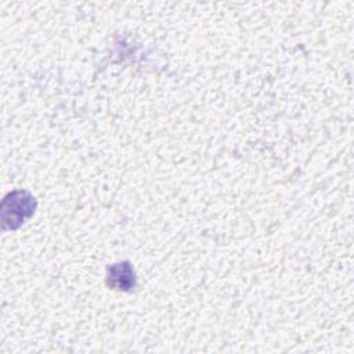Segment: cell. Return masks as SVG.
Returning <instances> with one entry per match:
<instances>
[{
	"label": "cell",
	"mask_w": 354,
	"mask_h": 354,
	"mask_svg": "<svg viewBox=\"0 0 354 354\" xmlns=\"http://www.w3.org/2000/svg\"><path fill=\"white\" fill-rule=\"evenodd\" d=\"M109 283L120 290H127L136 285L134 271L127 263L115 264L109 268Z\"/></svg>",
	"instance_id": "obj_2"
},
{
	"label": "cell",
	"mask_w": 354,
	"mask_h": 354,
	"mask_svg": "<svg viewBox=\"0 0 354 354\" xmlns=\"http://www.w3.org/2000/svg\"><path fill=\"white\" fill-rule=\"evenodd\" d=\"M11 198V228H15L14 221L24 223L35 210V201L26 192H14L10 195Z\"/></svg>",
	"instance_id": "obj_1"
}]
</instances>
